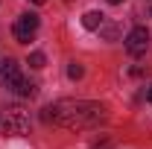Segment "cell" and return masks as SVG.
Returning a JSON list of instances; mask_svg holds the SVG:
<instances>
[{
  "label": "cell",
  "instance_id": "cell-12",
  "mask_svg": "<svg viewBox=\"0 0 152 149\" xmlns=\"http://www.w3.org/2000/svg\"><path fill=\"white\" fill-rule=\"evenodd\" d=\"M149 102H152V88H149Z\"/></svg>",
  "mask_w": 152,
  "mask_h": 149
},
{
  "label": "cell",
  "instance_id": "cell-8",
  "mask_svg": "<svg viewBox=\"0 0 152 149\" xmlns=\"http://www.w3.org/2000/svg\"><path fill=\"white\" fill-rule=\"evenodd\" d=\"M44 64H47V58H44V53H32V56H29V67H35V70H41Z\"/></svg>",
  "mask_w": 152,
  "mask_h": 149
},
{
  "label": "cell",
  "instance_id": "cell-5",
  "mask_svg": "<svg viewBox=\"0 0 152 149\" xmlns=\"http://www.w3.org/2000/svg\"><path fill=\"white\" fill-rule=\"evenodd\" d=\"M20 79V67L15 58H0V85L3 88H15Z\"/></svg>",
  "mask_w": 152,
  "mask_h": 149
},
{
  "label": "cell",
  "instance_id": "cell-7",
  "mask_svg": "<svg viewBox=\"0 0 152 149\" xmlns=\"http://www.w3.org/2000/svg\"><path fill=\"white\" fill-rule=\"evenodd\" d=\"M12 91L18 93V96H35V85H32V82H26V79H18V85H15Z\"/></svg>",
  "mask_w": 152,
  "mask_h": 149
},
{
  "label": "cell",
  "instance_id": "cell-4",
  "mask_svg": "<svg viewBox=\"0 0 152 149\" xmlns=\"http://www.w3.org/2000/svg\"><path fill=\"white\" fill-rule=\"evenodd\" d=\"M126 50L132 56H143L149 50V29L146 26H134L132 32L126 35Z\"/></svg>",
  "mask_w": 152,
  "mask_h": 149
},
{
  "label": "cell",
  "instance_id": "cell-6",
  "mask_svg": "<svg viewBox=\"0 0 152 149\" xmlns=\"http://www.w3.org/2000/svg\"><path fill=\"white\" fill-rule=\"evenodd\" d=\"M102 20H105L102 12H85V15H82V26H85V29H99Z\"/></svg>",
  "mask_w": 152,
  "mask_h": 149
},
{
  "label": "cell",
  "instance_id": "cell-9",
  "mask_svg": "<svg viewBox=\"0 0 152 149\" xmlns=\"http://www.w3.org/2000/svg\"><path fill=\"white\" fill-rule=\"evenodd\" d=\"M67 76H70V79H82V64H67Z\"/></svg>",
  "mask_w": 152,
  "mask_h": 149
},
{
  "label": "cell",
  "instance_id": "cell-1",
  "mask_svg": "<svg viewBox=\"0 0 152 149\" xmlns=\"http://www.w3.org/2000/svg\"><path fill=\"white\" fill-rule=\"evenodd\" d=\"M44 111H47L44 120H53L64 129H91L105 120V105L91 102V99H61Z\"/></svg>",
  "mask_w": 152,
  "mask_h": 149
},
{
  "label": "cell",
  "instance_id": "cell-11",
  "mask_svg": "<svg viewBox=\"0 0 152 149\" xmlns=\"http://www.w3.org/2000/svg\"><path fill=\"white\" fill-rule=\"evenodd\" d=\"M108 3H111V6H117V3H123V0H108Z\"/></svg>",
  "mask_w": 152,
  "mask_h": 149
},
{
  "label": "cell",
  "instance_id": "cell-10",
  "mask_svg": "<svg viewBox=\"0 0 152 149\" xmlns=\"http://www.w3.org/2000/svg\"><path fill=\"white\" fill-rule=\"evenodd\" d=\"M32 3H35V6H44V0H32Z\"/></svg>",
  "mask_w": 152,
  "mask_h": 149
},
{
  "label": "cell",
  "instance_id": "cell-3",
  "mask_svg": "<svg viewBox=\"0 0 152 149\" xmlns=\"http://www.w3.org/2000/svg\"><path fill=\"white\" fill-rule=\"evenodd\" d=\"M12 32H15V38H18L20 44L32 41V35L38 32V15H32V12H23V15H18L15 26H12Z\"/></svg>",
  "mask_w": 152,
  "mask_h": 149
},
{
  "label": "cell",
  "instance_id": "cell-2",
  "mask_svg": "<svg viewBox=\"0 0 152 149\" xmlns=\"http://www.w3.org/2000/svg\"><path fill=\"white\" fill-rule=\"evenodd\" d=\"M3 131H6V134H15V137L26 134V131H29V117H26V111H20V108H6Z\"/></svg>",
  "mask_w": 152,
  "mask_h": 149
}]
</instances>
